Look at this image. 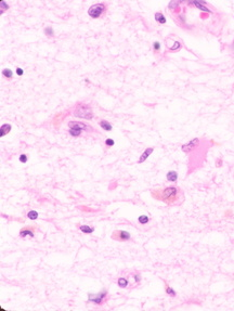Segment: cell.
Listing matches in <instances>:
<instances>
[{
	"instance_id": "obj_1",
	"label": "cell",
	"mask_w": 234,
	"mask_h": 311,
	"mask_svg": "<svg viewBox=\"0 0 234 311\" xmlns=\"http://www.w3.org/2000/svg\"><path fill=\"white\" fill-rule=\"evenodd\" d=\"M152 197L156 201H162L167 205H179L183 202V192L179 186L169 185L163 189L151 191Z\"/></svg>"
},
{
	"instance_id": "obj_2",
	"label": "cell",
	"mask_w": 234,
	"mask_h": 311,
	"mask_svg": "<svg viewBox=\"0 0 234 311\" xmlns=\"http://www.w3.org/2000/svg\"><path fill=\"white\" fill-rule=\"evenodd\" d=\"M73 114L75 117L78 118H83V119H87V120H90L93 117V112H92V109L89 105L85 104V103H79L77 104L75 107V110L73 112Z\"/></svg>"
},
{
	"instance_id": "obj_3",
	"label": "cell",
	"mask_w": 234,
	"mask_h": 311,
	"mask_svg": "<svg viewBox=\"0 0 234 311\" xmlns=\"http://www.w3.org/2000/svg\"><path fill=\"white\" fill-rule=\"evenodd\" d=\"M107 298H108V292H107V289H105V288L101 289V291H100L99 293H97V294H92V293L88 294V301L93 303H95V305H99V306L103 305V303L107 300Z\"/></svg>"
},
{
	"instance_id": "obj_4",
	"label": "cell",
	"mask_w": 234,
	"mask_h": 311,
	"mask_svg": "<svg viewBox=\"0 0 234 311\" xmlns=\"http://www.w3.org/2000/svg\"><path fill=\"white\" fill-rule=\"evenodd\" d=\"M106 10V6L104 3H95L91 6L88 10V14L92 19H99Z\"/></svg>"
},
{
	"instance_id": "obj_5",
	"label": "cell",
	"mask_w": 234,
	"mask_h": 311,
	"mask_svg": "<svg viewBox=\"0 0 234 311\" xmlns=\"http://www.w3.org/2000/svg\"><path fill=\"white\" fill-rule=\"evenodd\" d=\"M112 240L116 242H128L131 240V234L126 230H115L112 234Z\"/></svg>"
},
{
	"instance_id": "obj_6",
	"label": "cell",
	"mask_w": 234,
	"mask_h": 311,
	"mask_svg": "<svg viewBox=\"0 0 234 311\" xmlns=\"http://www.w3.org/2000/svg\"><path fill=\"white\" fill-rule=\"evenodd\" d=\"M199 142H201V140H199V138L192 139L191 141H189L187 143H185V144H183V145L181 146V150H182L184 153H191V152H193V151L196 150V149L199 147Z\"/></svg>"
},
{
	"instance_id": "obj_7",
	"label": "cell",
	"mask_w": 234,
	"mask_h": 311,
	"mask_svg": "<svg viewBox=\"0 0 234 311\" xmlns=\"http://www.w3.org/2000/svg\"><path fill=\"white\" fill-rule=\"evenodd\" d=\"M68 127L69 128H79L83 131H88V132H92L93 131V128L91 126H89L87 124H83V122H68Z\"/></svg>"
},
{
	"instance_id": "obj_8",
	"label": "cell",
	"mask_w": 234,
	"mask_h": 311,
	"mask_svg": "<svg viewBox=\"0 0 234 311\" xmlns=\"http://www.w3.org/2000/svg\"><path fill=\"white\" fill-rule=\"evenodd\" d=\"M153 152H154V147H147V149H145L144 152L140 155L139 159H138V164H142V163H144L147 158L151 156V154L153 153Z\"/></svg>"
},
{
	"instance_id": "obj_9",
	"label": "cell",
	"mask_w": 234,
	"mask_h": 311,
	"mask_svg": "<svg viewBox=\"0 0 234 311\" xmlns=\"http://www.w3.org/2000/svg\"><path fill=\"white\" fill-rule=\"evenodd\" d=\"M20 236L21 237H35V231H34V228H31V227H27V228H23L20 231Z\"/></svg>"
},
{
	"instance_id": "obj_10",
	"label": "cell",
	"mask_w": 234,
	"mask_h": 311,
	"mask_svg": "<svg viewBox=\"0 0 234 311\" xmlns=\"http://www.w3.org/2000/svg\"><path fill=\"white\" fill-rule=\"evenodd\" d=\"M190 3L194 4L195 7H196L197 9H199L201 11L206 12V13H211L210 9H208L207 7L204 6V4H206V2H204V1H192V2H190Z\"/></svg>"
},
{
	"instance_id": "obj_11",
	"label": "cell",
	"mask_w": 234,
	"mask_h": 311,
	"mask_svg": "<svg viewBox=\"0 0 234 311\" xmlns=\"http://www.w3.org/2000/svg\"><path fill=\"white\" fill-rule=\"evenodd\" d=\"M166 179L169 182H177L178 180V173L176 170H169L166 173Z\"/></svg>"
},
{
	"instance_id": "obj_12",
	"label": "cell",
	"mask_w": 234,
	"mask_h": 311,
	"mask_svg": "<svg viewBox=\"0 0 234 311\" xmlns=\"http://www.w3.org/2000/svg\"><path fill=\"white\" fill-rule=\"evenodd\" d=\"M11 129H12V126L10 125V124H3V125L1 126V128H0V137H1V138L6 137V136L11 131Z\"/></svg>"
},
{
	"instance_id": "obj_13",
	"label": "cell",
	"mask_w": 234,
	"mask_h": 311,
	"mask_svg": "<svg viewBox=\"0 0 234 311\" xmlns=\"http://www.w3.org/2000/svg\"><path fill=\"white\" fill-rule=\"evenodd\" d=\"M117 286L120 288H127L129 286V280L125 276H120L117 280Z\"/></svg>"
},
{
	"instance_id": "obj_14",
	"label": "cell",
	"mask_w": 234,
	"mask_h": 311,
	"mask_svg": "<svg viewBox=\"0 0 234 311\" xmlns=\"http://www.w3.org/2000/svg\"><path fill=\"white\" fill-rule=\"evenodd\" d=\"M99 125H100V127H101V128H102L103 130H105V131H111V130L113 129V126H112L111 122H107V120H105V119L100 120Z\"/></svg>"
},
{
	"instance_id": "obj_15",
	"label": "cell",
	"mask_w": 234,
	"mask_h": 311,
	"mask_svg": "<svg viewBox=\"0 0 234 311\" xmlns=\"http://www.w3.org/2000/svg\"><path fill=\"white\" fill-rule=\"evenodd\" d=\"M79 230L80 232H83V234H92V233L94 232V228L87 225H81L79 227Z\"/></svg>"
},
{
	"instance_id": "obj_16",
	"label": "cell",
	"mask_w": 234,
	"mask_h": 311,
	"mask_svg": "<svg viewBox=\"0 0 234 311\" xmlns=\"http://www.w3.org/2000/svg\"><path fill=\"white\" fill-rule=\"evenodd\" d=\"M165 293H166L169 297H176V296H177V292L171 287V286H169L167 283H165Z\"/></svg>"
},
{
	"instance_id": "obj_17",
	"label": "cell",
	"mask_w": 234,
	"mask_h": 311,
	"mask_svg": "<svg viewBox=\"0 0 234 311\" xmlns=\"http://www.w3.org/2000/svg\"><path fill=\"white\" fill-rule=\"evenodd\" d=\"M155 21L158 22L159 24H165L166 23V17L162 12H156L155 13Z\"/></svg>"
},
{
	"instance_id": "obj_18",
	"label": "cell",
	"mask_w": 234,
	"mask_h": 311,
	"mask_svg": "<svg viewBox=\"0 0 234 311\" xmlns=\"http://www.w3.org/2000/svg\"><path fill=\"white\" fill-rule=\"evenodd\" d=\"M68 134H71L72 137L76 138V137H80V136H81V134H83V130L79 129V128H69V130H68Z\"/></svg>"
},
{
	"instance_id": "obj_19",
	"label": "cell",
	"mask_w": 234,
	"mask_h": 311,
	"mask_svg": "<svg viewBox=\"0 0 234 311\" xmlns=\"http://www.w3.org/2000/svg\"><path fill=\"white\" fill-rule=\"evenodd\" d=\"M138 222L142 225H147L150 222V217L147 216V215H141V216L138 217Z\"/></svg>"
},
{
	"instance_id": "obj_20",
	"label": "cell",
	"mask_w": 234,
	"mask_h": 311,
	"mask_svg": "<svg viewBox=\"0 0 234 311\" xmlns=\"http://www.w3.org/2000/svg\"><path fill=\"white\" fill-rule=\"evenodd\" d=\"M38 213L36 212V210H29L27 213V218L28 219H31V220H36L37 218H38Z\"/></svg>"
},
{
	"instance_id": "obj_21",
	"label": "cell",
	"mask_w": 234,
	"mask_h": 311,
	"mask_svg": "<svg viewBox=\"0 0 234 311\" xmlns=\"http://www.w3.org/2000/svg\"><path fill=\"white\" fill-rule=\"evenodd\" d=\"M131 276L133 278V282H135V284H140V283H141V280H142V278H141V274H140L139 272H135V273H132V274H131Z\"/></svg>"
},
{
	"instance_id": "obj_22",
	"label": "cell",
	"mask_w": 234,
	"mask_h": 311,
	"mask_svg": "<svg viewBox=\"0 0 234 311\" xmlns=\"http://www.w3.org/2000/svg\"><path fill=\"white\" fill-rule=\"evenodd\" d=\"M2 75H3V77H6L7 79L13 78V73H12V71L11 70H9V68H4L3 71H2Z\"/></svg>"
},
{
	"instance_id": "obj_23",
	"label": "cell",
	"mask_w": 234,
	"mask_h": 311,
	"mask_svg": "<svg viewBox=\"0 0 234 311\" xmlns=\"http://www.w3.org/2000/svg\"><path fill=\"white\" fill-rule=\"evenodd\" d=\"M180 49H181V43L179 42V41H176V42H174V45H172L171 47H169V50H170L171 52L179 51Z\"/></svg>"
},
{
	"instance_id": "obj_24",
	"label": "cell",
	"mask_w": 234,
	"mask_h": 311,
	"mask_svg": "<svg viewBox=\"0 0 234 311\" xmlns=\"http://www.w3.org/2000/svg\"><path fill=\"white\" fill-rule=\"evenodd\" d=\"M19 161H20L22 164H25V163L28 161V155L27 154H21L20 157H19Z\"/></svg>"
},
{
	"instance_id": "obj_25",
	"label": "cell",
	"mask_w": 234,
	"mask_h": 311,
	"mask_svg": "<svg viewBox=\"0 0 234 311\" xmlns=\"http://www.w3.org/2000/svg\"><path fill=\"white\" fill-rule=\"evenodd\" d=\"M160 49H162V47H160V43H159L158 41L153 42V50H154V52H159L160 51Z\"/></svg>"
},
{
	"instance_id": "obj_26",
	"label": "cell",
	"mask_w": 234,
	"mask_h": 311,
	"mask_svg": "<svg viewBox=\"0 0 234 311\" xmlns=\"http://www.w3.org/2000/svg\"><path fill=\"white\" fill-rule=\"evenodd\" d=\"M114 144H115V141H114L113 139L107 138L106 140H105V145H106L107 147H111V146H113Z\"/></svg>"
},
{
	"instance_id": "obj_27",
	"label": "cell",
	"mask_w": 234,
	"mask_h": 311,
	"mask_svg": "<svg viewBox=\"0 0 234 311\" xmlns=\"http://www.w3.org/2000/svg\"><path fill=\"white\" fill-rule=\"evenodd\" d=\"M0 6H1V9H2V10H1V12H0L1 14H2V13L6 11V10H8V9H9V6L4 1H0Z\"/></svg>"
},
{
	"instance_id": "obj_28",
	"label": "cell",
	"mask_w": 234,
	"mask_h": 311,
	"mask_svg": "<svg viewBox=\"0 0 234 311\" xmlns=\"http://www.w3.org/2000/svg\"><path fill=\"white\" fill-rule=\"evenodd\" d=\"M44 33H46V35L47 36H53V34H54V32H53V29H52L51 27L44 28Z\"/></svg>"
},
{
	"instance_id": "obj_29",
	"label": "cell",
	"mask_w": 234,
	"mask_h": 311,
	"mask_svg": "<svg viewBox=\"0 0 234 311\" xmlns=\"http://www.w3.org/2000/svg\"><path fill=\"white\" fill-rule=\"evenodd\" d=\"M179 4H180V2H177V1H171L170 3H169V9H176L177 7H178Z\"/></svg>"
},
{
	"instance_id": "obj_30",
	"label": "cell",
	"mask_w": 234,
	"mask_h": 311,
	"mask_svg": "<svg viewBox=\"0 0 234 311\" xmlns=\"http://www.w3.org/2000/svg\"><path fill=\"white\" fill-rule=\"evenodd\" d=\"M24 74V70L23 68H21V67H17L16 68V75L17 76H23Z\"/></svg>"
},
{
	"instance_id": "obj_31",
	"label": "cell",
	"mask_w": 234,
	"mask_h": 311,
	"mask_svg": "<svg viewBox=\"0 0 234 311\" xmlns=\"http://www.w3.org/2000/svg\"><path fill=\"white\" fill-rule=\"evenodd\" d=\"M221 165H222V159H218V161H216V166L220 167Z\"/></svg>"
}]
</instances>
